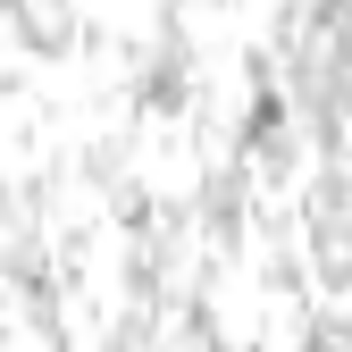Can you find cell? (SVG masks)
<instances>
[]
</instances>
